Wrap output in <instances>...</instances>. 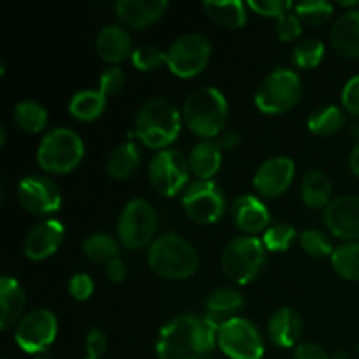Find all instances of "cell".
<instances>
[{
  "label": "cell",
  "mask_w": 359,
  "mask_h": 359,
  "mask_svg": "<svg viewBox=\"0 0 359 359\" xmlns=\"http://www.w3.org/2000/svg\"><path fill=\"white\" fill-rule=\"evenodd\" d=\"M217 330L205 318L182 314L170 319L156 340L158 359H212Z\"/></svg>",
  "instance_id": "1"
},
{
  "label": "cell",
  "mask_w": 359,
  "mask_h": 359,
  "mask_svg": "<svg viewBox=\"0 0 359 359\" xmlns=\"http://www.w3.org/2000/svg\"><path fill=\"white\" fill-rule=\"evenodd\" d=\"M181 132V112L170 100L154 97L144 102L135 116V133L147 147L161 149Z\"/></svg>",
  "instance_id": "2"
},
{
  "label": "cell",
  "mask_w": 359,
  "mask_h": 359,
  "mask_svg": "<svg viewBox=\"0 0 359 359\" xmlns=\"http://www.w3.org/2000/svg\"><path fill=\"white\" fill-rule=\"evenodd\" d=\"M147 263L163 279H186L198 269V252L177 233H165L154 238L147 252Z\"/></svg>",
  "instance_id": "3"
},
{
  "label": "cell",
  "mask_w": 359,
  "mask_h": 359,
  "mask_svg": "<svg viewBox=\"0 0 359 359\" xmlns=\"http://www.w3.org/2000/svg\"><path fill=\"white\" fill-rule=\"evenodd\" d=\"M182 118L186 126L203 139L219 135L228 118L226 98L214 86L196 88L186 98Z\"/></svg>",
  "instance_id": "4"
},
{
  "label": "cell",
  "mask_w": 359,
  "mask_h": 359,
  "mask_svg": "<svg viewBox=\"0 0 359 359\" xmlns=\"http://www.w3.org/2000/svg\"><path fill=\"white\" fill-rule=\"evenodd\" d=\"M263 241L252 235H242L226 244L221 255L223 272L231 283L248 284L262 273L266 262Z\"/></svg>",
  "instance_id": "5"
},
{
  "label": "cell",
  "mask_w": 359,
  "mask_h": 359,
  "mask_svg": "<svg viewBox=\"0 0 359 359\" xmlns=\"http://www.w3.org/2000/svg\"><path fill=\"white\" fill-rule=\"evenodd\" d=\"M84 144L74 130L53 128L42 137L37 147V161L46 172L67 174L81 163Z\"/></svg>",
  "instance_id": "6"
},
{
  "label": "cell",
  "mask_w": 359,
  "mask_h": 359,
  "mask_svg": "<svg viewBox=\"0 0 359 359\" xmlns=\"http://www.w3.org/2000/svg\"><path fill=\"white\" fill-rule=\"evenodd\" d=\"M302 97V79L294 70L286 67L273 69L255 95L256 107L265 114H280L298 104Z\"/></svg>",
  "instance_id": "7"
},
{
  "label": "cell",
  "mask_w": 359,
  "mask_h": 359,
  "mask_svg": "<svg viewBox=\"0 0 359 359\" xmlns=\"http://www.w3.org/2000/svg\"><path fill=\"white\" fill-rule=\"evenodd\" d=\"M158 228L154 207L144 198H132L118 219V238L123 248L140 249L149 244Z\"/></svg>",
  "instance_id": "8"
},
{
  "label": "cell",
  "mask_w": 359,
  "mask_h": 359,
  "mask_svg": "<svg viewBox=\"0 0 359 359\" xmlns=\"http://www.w3.org/2000/svg\"><path fill=\"white\" fill-rule=\"evenodd\" d=\"M217 347L230 359H262L265 353L259 330L238 316L217 330Z\"/></svg>",
  "instance_id": "9"
},
{
  "label": "cell",
  "mask_w": 359,
  "mask_h": 359,
  "mask_svg": "<svg viewBox=\"0 0 359 359\" xmlns=\"http://www.w3.org/2000/svg\"><path fill=\"white\" fill-rule=\"evenodd\" d=\"M167 65L175 76L193 77L202 72L210 60L212 46L202 34H184L167 49Z\"/></svg>",
  "instance_id": "10"
},
{
  "label": "cell",
  "mask_w": 359,
  "mask_h": 359,
  "mask_svg": "<svg viewBox=\"0 0 359 359\" xmlns=\"http://www.w3.org/2000/svg\"><path fill=\"white\" fill-rule=\"evenodd\" d=\"M224 205H226V200H224L223 189L212 179H207V181L196 179L186 188L182 195V209L193 221L200 224L216 223L223 216Z\"/></svg>",
  "instance_id": "11"
},
{
  "label": "cell",
  "mask_w": 359,
  "mask_h": 359,
  "mask_svg": "<svg viewBox=\"0 0 359 359\" xmlns=\"http://www.w3.org/2000/svg\"><path fill=\"white\" fill-rule=\"evenodd\" d=\"M147 177L154 191L163 196H174L189 177V163L177 149H161L149 161Z\"/></svg>",
  "instance_id": "12"
},
{
  "label": "cell",
  "mask_w": 359,
  "mask_h": 359,
  "mask_svg": "<svg viewBox=\"0 0 359 359\" xmlns=\"http://www.w3.org/2000/svg\"><path fill=\"white\" fill-rule=\"evenodd\" d=\"M56 333H58L56 316L48 309H34L25 314L16 325L14 339L25 353L35 354L48 349L56 339Z\"/></svg>",
  "instance_id": "13"
},
{
  "label": "cell",
  "mask_w": 359,
  "mask_h": 359,
  "mask_svg": "<svg viewBox=\"0 0 359 359\" xmlns=\"http://www.w3.org/2000/svg\"><path fill=\"white\" fill-rule=\"evenodd\" d=\"M18 200L32 214H51L62 205L60 189L44 175H28L18 184Z\"/></svg>",
  "instance_id": "14"
},
{
  "label": "cell",
  "mask_w": 359,
  "mask_h": 359,
  "mask_svg": "<svg viewBox=\"0 0 359 359\" xmlns=\"http://www.w3.org/2000/svg\"><path fill=\"white\" fill-rule=\"evenodd\" d=\"M323 221L335 237L351 242L359 238V195L332 200L323 210Z\"/></svg>",
  "instance_id": "15"
},
{
  "label": "cell",
  "mask_w": 359,
  "mask_h": 359,
  "mask_svg": "<svg viewBox=\"0 0 359 359\" xmlns=\"http://www.w3.org/2000/svg\"><path fill=\"white\" fill-rule=\"evenodd\" d=\"M293 177L294 161L287 156H273L259 165L252 182L259 195L273 198L290 188Z\"/></svg>",
  "instance_id": "16"
},
{
  "label": "cell",
  "mask_w": 359,
  "mask_h": 359,
  "mask_svg": "<svg viewBox=\"0 0 359 359\" xmlns=\"http://www.w3.org/2000/svg\"><path fill=\"white\" fill-rule=\"evenodd\" d=\"M63 224L56 219H46L35 224L25 238V255L30 259H44L62 245Z\"/></svg>",
  "instance_id": "17"
},
{
  "label": "cell",
  "mask_w": 359,
  "mask_h": 359,
  "mask_svg": "<svg viewBox=\"0 0 359 359\" xmlns=\"http://www.w3.org/2000/svg\"><path fill=\"white\" fill-rule=\"evenodd\" d=\"M168 9L167 0H119L116 2V14L126 27L146 28L160 20Z\"/></svg>",
  "instance_id": "18"
},
{
  "label": "cell",
  "mask_w": 359,
  "mask_h": 359,
  "mask_svg": "<svg viewBox=\"0 0 359 359\" xmlns=\"http://www.w3.org/2000/svg\"><path fill=\"white\" fill-rule=\"evenodd\" d=\"M330 42L333 51L344 58L359 56V9L340 14L330 32Z\"/></svg>",
  "instance_id": "19"
},
{
  "label": "cell",
  "mask_w": 359,
  "mask_h": 359,
  "mask_svg": "<svg viewBox=\"0 0 359 359\" xmlns=\"http://www.w3.org/2000/svg\"><path fill=\"white\" fill-rule=\"evenodd\" d=\"M270 342L276 344L277 347H293L300 340L302 332H304V321L302 316L291 307H280L270 316L269 326Z\"/></svg>",
  "instance_id": "20"
},
{
  "label": "cell",
  "mask_w": 359,
  "mask_h": 359,
  "mask_svg": "<svg viewBox=\"0 0 359 359\" xmlns=\"http://www.w3.org/2000/svg\"><path fill=\"white\" fill-rule=\"evenodd\" d=\"M231 217L245 233H258L269 228L266 224L270 223L269 209L262 200L252 195H242L235 198V202L231 203Z\"/></svg>",
  "instance_id": "21"
},
{
  "label": "cell",
  "mask_w": 359,
  "mask_h": 359,
  "mask_svg": "<svg viewBox=\"0 0 359 359\" xmlns=\"http://www.w3.org/2000/svg\"><path fill=\"white\" fill-rule=\"evenodd\" d=\"M97 53L109 63H119L132 56V39L119 25H107L97 35Z\"/></svg>",
  "instance_id": "22"
},
{
  "label": "cell",
  "mask_w": 359,
  "mask_h": 359,
  "mask_svg": "<svg viewBox=\"0 0 359 359\" xmlns=\"http://www.w3.org/2000/svg\"><path fill=\"white\" fill-rule=\"evenodd\" d=\"M242 305H244V298H242V294L238 293V291L221 287V290L212 291V293L207 297L205 319L214 326V328L219 330L221 326L226 321H230L231 318H237L235 314L241 311Z\"/></svg>",
  "instance_id": "23"
},
{
  "label": "cell",
  "mask_w": 359,
  "mask_h": 359,
  "mask_svg": "<svg viewBox=\"0 0 359 359\" xmlns=\"http://www.w3.org/2000/svg\"><path fill=\"white\" fill-rule=\"evenodd\" d=\"M0 305H2L0 328L9 330L21 321L25 305H27V297H25L23 287L14 277H0Z\"/></svg>",
  "instance_id": "24"
},
{
  "label": "cell",
  "mask_w": 359,
  "mask_h": 359,
  "mask_svg": "<svg viewBox=\"0 0 359 359\" xmlns=\"http://www.w3.org/2000/svg\"><path fill=\"white\" fill-rule=\"evenodd\" d=\"M189 172L195 175L196 179H207L212 177L221 167V149L217 142H210V140H202L196 144L189 154Z\"/></svg>",
  "instance_id": "25"
},
{
  "label": "cell",
  "mask_w": 359,
  "mask_h": 359,
  "mask_svg": "<svg viewBox=\"0 0 359 359\" xmlns=\"http://www.w3.org/2000/svg\"><path fill=\"white\" fill-rule=\"evenodd\" d=\"M302 200L305 205L314 207V209H321V207L328 205L332 200V182H330L328 175L321 170H311L305 174L304 181L300 186Z\"/></svg>",
  "instance_id": "26"
},
{
  "label": "cell",
  "mask_w": 359,
  "mask_h": 359,
  "mask_svg": "<svg viewBox=\"0 0 359 359\" xmlns=\"http://www.w3.org/2000/svg\"><path fill=\"white\" fill-rule=\"evenodd\" d=\"M140 161V151L135 142L128 140L123 142L121 146L116 147L107 158V174L114 179H126L137 170Z\"/></svg>",
  "instance_id": "27"
},
{
  "label": "cell",
  "mask_w": 359,
  "mask_h": 359,
  "mask_svg": "<svg viewBox=\"0 0 359 359\" xmlns=\"http://www.w3.org/2000/svg\"><path fill=\"white\" fill-rule=\"evenodd\" d=\"M105 95L100 90L77 91L69 104V112L79 121L97 119L105 109Z\"/></svg>",
  "instance_id": "28"
},
{
  "label": "cell",
  "mask_w": 359,
  "mask_h": 359,
  "mask_svg": "<svg viewBox=\"0 0 359 359\" xmlns=\"http://www.w3.org/2000/svg\"><path fill=\"white\" fill-rule=\"evenodd\" d=\"M209 18L216 23L228 28H241L248 21V13L241 0H226V2H207L202 4Z\"/></svg>",
  "instance_id": "29"
},
{
  "label": "cell",
  "mask_w": 359,
  "mask_h": 359,
  "mask_svg": "<svg viewBox=\"0 0 359 359\" xmlns=\"http://www.w3.org/2000/svg\"><path fill=\"white\" fill-rule=\"evenodd\" d=\"M346 125V114L337 105H325L316 109L309 118L307 126L316 135H333Z\"/></svg>",
  "instance_id": "30"
},
{
  "label": "cell",
  "mask_w": 359,
  "mask_h": 359,
  "mask_svg": "<svg viewBox=\"0 0 359 359\" xmlns=\"http://www.w3.org/2000/svg\"><path fill=\"white\" fill-rule=\"evenodd\" d=\"M13 118L16 125L25 132H41L46 128L48 123V112L39 102L35 100H21L18 102L13 111Z\"/></svg>",
  "instance_id": "31"
},
{
  "label": "cell",
  "mask_w": 359,
  "mask_h": 359,
  "mask_svg": "<svg viewBox=\"0 0 359 359\" xmlns=\"http://www.w3.org/2000/svg\"><path fill=\"white\" fill-rule=\"evenodd\" d=\"M332 266L340 277L359 280V242H346L332 252Z\"/></svg>",
  "instance_id": "32"
},
{
  "label": "cell",
  "mask_w": 359,
  "mask_h": 359,
  "mask_svg": "<svg viewBox=\"0 0 359 359\" xmlns=\"http://www.w3.org/2000/svg\"><path fill=\"white\" fill-rule=\"evenodd\" d=\"M83 251L91 262L105 263V265L112 259L119 258L118 241L107 233H93L86 237V241L83 242Z\"/></svg>",
  "instance_id": "33"
},
{
  "label": "cell",
  "mask_w": 359,
  "mask_h": 359,
  "mask_svg": "<svg viewBox=\"0 0 359 359\" xmlns=\"http://www.w3.org/2000/svg\"><path fill=\"white\" fill-rule=\"evenodd\" d=\"M294 13L300 18L302 23L318 27L330 20L333 13V6L326 0H312V2H300L294 6Z\"/></svg>",
  "instance_id": "34"
},
{
  "label": "cell",
  "mask_w": 359,
  "mask_h": 359,
  "mask_svg": "<svg viewBox=\"0 0 359 359\" xmlns=\"http://www.w3.org/2000/svg\"><path fill=\"white\" fill-rule=\"evenodd\" d=\"M300 245L307 255L314 256V258H323V256H332L335 251L332 244V238L321 230L316 228H307L300 233Z\"/></svg>",
  "instance_id": "35"
},
{
  "label": "cell",
  "mask_w": 359,
  "mask_h": 359,
  "mask_svg": "<svg viewBox=\"0 0 359 359\" xmlns=\"http://www.w3.org/2000/svg\"><path fill=\"white\" fill-rule=\"evenodd\" d=\"M323 56H325V44L318 39H304L293 49V62L304 69L319 65Z\"/></svg>",
  "instance_id": "36"
},
{
  "label": "cell",
  "mask_w": 359,
  "mask_h": 359,
  "mask_svg": "<svg viewBox=\"0 0 359 359\" xmlns=\"http://www.w3.org/2000/svg\"><path fill=\"white\" fill-rule=\"evenodd\" d=\"M297 237V230L287 223H273L263 233V245L269 251H286Z\"/></svg>",
  "instance_id": "37"
},
{
  "label": "cell",
  "mask_w": 359,
  "mask_h": 359,
  "mask_svg": "<svg viewBox=\"0 0 359 359\" xmlns=\"http://www.w3.org/2000/svg\"><path fill=\"white\" fill-rule=\"evenodd\" d=\"M132 63L140 70L156 69L161 63H167V53L154 46H140V48L133 49Z\"/></svg>",
  "instance_id": "38"
},
{
  "label": "cell",
  "mask_w": 359,
  "mask_h": 359,
  "mask_svg": "<svg viewBox=\"0 0 359 359\" xmlns=\"http://www.w3.org/2000/svg\"><path fill=\"white\" fill-rule=\"evenodd\" d=\"M126 84V74L119 67H111L102 72L100 81H98V90L107 97L121 91Z\"/></svg>",
  "instance_id": "39"
},
{
  "label": "cell",
  "mask_w": 359,
  "mask_h": 359,
  "mask_svg": "<svg viewBox=\"0 0 359 359\" xmlns=\"http://www.w3.org/2000/svg\"><path fill=\"white\" fill-rule=\"evenodd\" d=\"M249 7L262 16L280 18L293 7V4L287 0H251Z\"/></svg>",
  "instance_id": "40"
},
{
  "label": "cell",
  "mask_w": 359,
  "mask_h": 359,
  "mask_svg": "<svg viewBox=\"0 0 359 359\" xmlns=\"http://www.w3.org/2000/svg\"><path fill=\"white\" fill-rule=\"evenodd\" d=\"M277 37L284 42H290L297 39L302 34V21L297 14H284V16L277 18L276 25Z\"/></svg>",
  "instance_id": "41"
},
{
  "label": "cell",
  "mask_w": 359,
  "mask_h": 359,
  "mask_svg": "<svg viewBox=\"0 0 359 359\" xmlns=\"http://www.w3.org/2000/svg\"><path fill=\"white\" fill-rule=\"evenodd\" d=\"M69 291L76 300H88L93 293V280L88 273H76L69 283Z\"/></svg>",
  "instance_id": "42"
},
{
  "label": "cell",
  "mask_w": 359,
  "mask_h": 359,
  "mask_svg": "<svg viewBox=\"0 0 359 359\" xmlns=\"http://www.w3.org/2000/svg\"><path fill=\"white\" fill-rule=\"evenodd\" d=\"M342 104L353 114L359 116V74L351 77L342 90Z\"/></svg>",
  "instance_id": "43"
},
{
  "label": "cell",
  "mask_w": 359,
  "mask_h": 359,
  "mask_svg": "<svg viewBox=\"0 0 359 359\" xmlns=\"http://www.w3.org/2000/svg\"><path fill=\"white\" fill-rule=\"evenodd\" d=\"M86 353L88 356H95V358H102L104 356L105 349H107V337L102 330L93 328L90 333L86 335Z\"/></svg>",
  "instance_id": "44"
},
{
  "label": "cell",
  "mask_w": 359,
  "mask_h": 359,
  "mask_svg": "<svg viewBox=\"0 0 359 359\" xmlns=\"http://www.w3.org/2000/svg\"><path fill=\"white\" fill-rule=\"evenodd\" d=\"M294 359H332L321 346L314 342H304L294 349Z\"/></svg>",
  "instance_id": "45"
},
{
  "label": "cell",
  "mask_w": 359,
  "mask_h": 359,
  "mask_svg": "<svg viewBox=\"0 0 359 359\" xmlns=\"http://www.w3.org/2000/svg\"><path fill=\"white\" fill-rule=\"evenodd\" d=\"M105 276L111 283H121L126 277V265L121 258H116L105 265Z\"/></svg>",
  "instance_id": "46"
},
{
  "label": "cell",
  "mask_w": 359,
  "mask_h": 359,
  "mask_svg": "<svg viewBox=\"0 0 359 359\" xmlns=\"http://www.w3.org/2000/svg\"><path fill=\"white\" fill-rule=\"evenodd\" d=\"M238 144H241V135H238L237 132H224L223 135L219 137V140H217V146H219V149H233V147H237Z\"/></svg>",
  "instance_id": "47"
},
{
  "label": "cell",
  "mask_w": 359,
  "mask_h": 359,
  "mask_svg": "<svg viewBox=\"0 0 359 359\" xmlns=\"http://www.w3.org/2000/svg\"><path fill=\"white\" fill-rule=\"evenodd\" d=\"M349 167H351V172H353L356 177H359V140L356 144H354L353 151H351Z\"/></svg>",
  "instance_id": "48"
},
{
  "label": "cell",
  "mask_w": 359,
  "mask_h": 359,
  "mask_svg": "<svg viewBox=\"0 0 359 359\" xmlns=\"http://www.w3.org/2000/svg\"><path fill=\"white\" fill-rule=\"evenodd\" d=\"M332 359H349V356H347L346 351H337L335 356H333Z\"/></svg>",
  "instance_id": "49"
},
{
  "label": "cell",
  "mask_w": 359,
  "mask_h": 359,
  "mask_svg": "<svg viewBox=\"0 0 359 359\" xmlns=\"http://www.w3.org/2000/svg\"><path fill=\"white\" fill-rule=\"evenodd\" d=\"M4 142H6V130L0 128V146H4Z\"/></svg>",
  "instance_id": "50"
},
{
  "label": "cell",
  "mask_w": 359,
  "mask_h": 359,
  "mask_svg": "<svg viewBox=\"0 0 359 359\" xmlns=\"http://www.w3.org/2000/svg\"><path fill=\"white\" fill-rule=\"evenodd\" d=\"M353 132L356 133V135L359 137V121H358V123H354V128H353Z\"/></svg>",
  "instance_id": "51"
},
{
  "label": "cell",
  "mask_w": 359,
  "mask_h": 359,
  "mask_svg": "<svg viewBox=\"0 0 359 359\" xmlns=\"http://www.w3.org/2000/svg\"><path fill=\"white\" fill-rule=\"evenodd\" d=\"M84 359H102V358H95V356H86Z\"/></svg>",
  "instance_id": "52"
},
{
  "label": "cell",
  "mask_w": 359,
  "mask_h": 359,
  "mask_svg": "<svg viewBox=\"0 0 359 359\" xmlns=\"http://www.w3.org/2000/svg\"><path fill=\"white\" fill-rule=\"evenodd\" d=\"M37 359H48V358H37Z\"/></svg>",
  "instance_id": "53"
}]
</instances>
